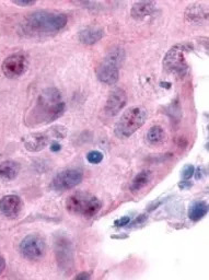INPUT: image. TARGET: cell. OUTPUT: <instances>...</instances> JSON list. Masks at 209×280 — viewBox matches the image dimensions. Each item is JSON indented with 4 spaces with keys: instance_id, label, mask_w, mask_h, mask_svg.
I'll return each mask as SVG.
<instances>
[{
    "instance_id": "cell-16",
    "label": "cell",
    "mask_w": 209,
    "mask_h": 280,
    "mask_svg": "<svg viewBox=\"0 0 209 280\" xmlns=\"http://www.w3.org/2000/svg\"><path fill=\"white\" fill-rule=\"evenodd\" d=\"M151 179H152L151 171H149V170L142 171L141 173H138L136 175L133 181H131L129 190L133 193L139 192L141 190H143L144 187H146L149 184V182L151 181Z\"/></svg>"
},
{
    "instance_id": "cell-18",
    "label": "cell",
    "mask_w": 209,
    "mask_h": 280,
    "mask_svg": "<svg viewBox=\"0 0 209 280\" xmlns=\"http://www.w3.org/2000/svg\"><path fill=\"white\" fill-rule=\"evenodd\" d=\"M186 17L189 20L193 21V22H198V21L206 20L208 18V11L206 7L194 4L187 8Z\"/></svg>"
},
{
    "instance_id": "cell-27",
    "label": "cell",
    "mask_w": 209,
    "mask_h": 280,
    "mask_svg": "<svg viewBox=\"0 0 209 280\" xmlns=\"http://www.w3.org/2000/svg\"><path fill=\"white\" fill-rule=\"evenodd\" d=\"M90 278V275L88 274V272H81V274L77 275L75 277V279H89Z\"/></svg>"
},
{
    "instance_id": "cell-23",
    "label": "cell",
    "mask_w": 209,
    "mask_h": 280,
    "mask_svg": "<svg viewBox=\"0 0 209 280\" xmlns=\"http://www.w3.org/2000/svg\"><path fill=\"white\" fill-rule=\"evenodd\" d=\"M130 219H129V217H124V218H121V219H118L114 222V225L118 228H122V227H125V226H127L128 223H129Z\"/></svg>"
},
{
    "instance_id": "cell-7",
    "label": "cell",
    "mask_w": 209,
    "mask_h": 280,
    "mask_svg": "<svg viewBox=\"0 0 209 280\" xmlns=\"http://www.w3.org/2000/svg\"><path fill=\"white\" fill-rule=\"evenodd\" d=\"M45 242L41 236L27 235L20 243V253L29 261H38L45 254Z\"/></svg>"
},
{
    "instance_id": "cell-17",
    "label": "cell",
    "mask_w": 209,
    "mask_h": 280,
    "mask_svg": "<svg viewBox=\"0 0 209 280\" xmlns=\"http://www.w3.org/2000/svg\"><path fill=\"white\" fill-rule=\"evenodd\" d=\"M72 252L71 247H69V243L66 240H60L57 243V258L59 264L65 267V266H69L73 262L72 261Z\"/></svg>"
},
{
    "instance_id": "cell-5",
    "label": "cell",
    "mask_w": 209,
    "mask_h": 280,
    "mask_svg": "<svg viewBox=\"0 0 209 280\" xmlns=\"http://www.w3.org/2000/svg\"><path fill=\"white\" fill-rule=\"evenodd\" d=\"M124 59V52L120 48H115L103 60L102 64L96 69V77L101 82L112 86L117 82L120 72L118 69Z\"/></svg>"
},
{
    "instance_id": "cell-12",
    "label": "cell",
    "mask_w": 209,
    "mask_h": 280,
    "mask_svg": "<svg viewBox=\"0 0 209 280\" xmlns=\"http://www.w3.org/2000/svg\"><path fill=\"white\" fill-rule=\"evenodd\" d=\"M23 144L29 151H41L47 146L48 137L44 134H31L23 138Z\"/></svg>"
},
{
    "instance_id": "cell-8",
    "label": "cell",
    "mask_w": 209,
    "mask_h": 280,
    "mask_svg": "<svg viewBox=\"0 0 209 280\" xmlns=\"http://www.w3.org/2000/svg\"><path fill=\"white\" fill-rule=\"evenodd\" d=\"M83 175L79 170L69 169L58 173L52 181V188L55 192H65L81 183Z\"/></svg>"
},
{
    "instance_id": "cell-21",
    "label": "cell",
    "mask_w": 209,
    "mask_h": 280,
    "mask_svg": "<svg viewBox=\"0 0 209 280\" xmlns=\"http://www.w3.org/2000/svg\"><path fill=\"white\" fill-rule=\"evenodd\" d=\"M87 160L89 161L90 163H92V164L100 163L101 161L103 160L102 152H100V151H91V152H89L88 155H87Z\"/></svg>"
},
{
    "instance_id": "cell-24",
    "label": "cell",
    "mask_w": 209,
    "mask_h": 280,
    "mask_svg": "<svg viewBox=\"0 0 209 280\" xmlns=\"http://www.w3.org/2000/svg\"><path fill=\"white\" fill-rule=\"evenodd\" d=\"M12 3L17 6H22V7H30L37 4L36 2H16V0H13Z\"/></svg>"
},
{
    "instance_id": "cell-14",
    "label": "cell",
    "mask_w": 209,
    "mask_h": 280,
    "mask_svg": "<svg viewBox=\"0 0 209 280\" xmlns=\"http://www.w3.org/2000/svg\"><path fill=\"white\" fill-rule=\"evenodd\" d=\"M156 10L155 3H136L131 8V17L136 20H142L150 16Z\"/></svg>"
},
{
    "instance_id": "cell-2",
    "label": "cell",
    "mask_w": 209,
    "mask_h": 280,
    "mask_svg": "<svg viewBox=\"0 0 209 280\" xmlns=\"http://www.w3.org/2000/svg\"><path fill=\"white\" fill-rule=\"evenodd\" d=\"M67 17L61 13L38 11L26 19V25L33 32L54 33L60 31L67 24Z\"/></svg>"
},
{
    "instance_id": "cell-22",
    "label": "cell",
    "mask_w": 209,
    "mask_h": 280,
    "mask_svg": "<svg viewBox=\"0 0 209 280\" xmlns=\"http://www.w3.org/2000/svg\"><path fill=\"white\" fill-rule=\"evenodd\" d=\"M194 175V166L193 165H186L182 171V178L183 180L187 181L190 180Z\"/></svg>"
},
{
    "instance_id": "cell-6",
    "label": "cell",
    "mask_w": 209,
    "mask_h": 280,
    "mask_svg": "<svg viewBox=\"0 0 209 280\" xmlns=\"http://www.w3.org/2000/svg\"><path fill=\"white\" fill-rule=\"evenodd\" d=\"M190 50H192L190 44H178L173 46L166 53L163 60V66L166 72L172 75L184 76L187 72L185 53Z\"/></svg>"
},
{
    "instance_id": "cell-25",
    "label": "cell",
    "mask_w": 209,
    "mask_h": 280,
    "mask_svg": "<svg viewBox=\"0 0 209 280\" xmlns=\"http://www.w3.org/2000/svg\"><path fill=\"white\" fill-rule=\"evenodd\" d=\"M60 149H61V146H60L58 143L55 142V143L52 144V146H51V150H52V151L57 152V151H59Z\"/></svg>"
},
{
    "instance_id": "cell-3",
    "label": "cell",
    "mask_w": 209,
    "mask_h": 280,
    "mask_svg": "<svg viewBox=\"0 0 209 280\" xmlns=\"http://www.w3.org/2000/svg\"><path fill=\"white\" fill-rule=\"evenodd\" d=\"M101 201L89 193H75L69 196L66 201V208L71 214L92 218L100 212Z\"/></svg>"
},
{
    "instance_id": "cell-11",
    "label": "cell",
    "mask_w": 209,
    "mask_h": 280,
    "mask_svg": "<svg viewBox=\"0 0 209 280\" xmlns=\"http://www.w3.org/2000/svg\"><path fill=\"white\" fill-rule=\"evenodd\" d=\"M127 103V94L121 88L114 89L112 92L110 93L109 99L106 104V113L109 116H115L120 113L123 108Z\"/></svg>"
},
{
    "instance_id": "cell-1",
    "label": "cell",
    "mask_w": 209,
    "mask_h": 280,
    "mask_svg": "<svg viewBox=\"0 0 209 280\" xmlns=\"http://www.w3.org/2000/svg\"><path fill=\"white\" fill-rule=\"evenodd\" d=\"M39 115L42 122L52 123L59 118L65 112V103L61 100V93L56 88H48L43 91L38 102Z\"/></svg>"
},
{
    "instance_id": "cell-13",
    "label": "cell",
    "mask_w": 209,
    "mask_h": 280,
    "mask_svg": "<svg viewBox=\"0 0 209 280\" xmlns=\"http://www.w3.org/2000/svg\"><path fill=\"white\" fill-rule=\"evenodd\" d=\"M20 172V165L16 161H4L0 163V181L15 180Z\"/></svg>"
},
{
    "instance_id": "cell-28",
    "label": "cell",
    "mask_w": 209,
    "mask_h": 280,
    "mask_svg": "<svg viewBox=\"0 0 209 280\" xmlns=\"http://www.w3.org/2000/svg\"><path fill=\"white\" fill-rule=\"evenodd\" d=\"M5 268H6V262H5L4 258L0 256V275L3 274V271L5 270Z\"/></svg>"
},
{
    "instance_id": "cell-19",
    "label": "cell",
    "mask_w": 209,
    "mask_h": 280,
    "mask_svg": "<svg viewBox=\"0 0 209 280\" xmlns=\"http://www.w3.org/2000/svg\"><path fill=\"white\" fill-rule=\"evenodd\" d=\"M208 212V206L205 201H195L189 209V218L192 221L203 219Z\"/></svg>"
},
{
    "instance_id": "cell-20",
    "label": "cell",
    "mask_w": 209,
    "mask_h": 280,
    "mask_svg": "<svg viewBox=\"0 0 209 280\" xmlns=\"http://www.w3.org/2000/svg\"><path fill=\"white\" fill-rule=\"evenodd\" d=\"M146 139L150 145L157 146L162 144L165 139V132L162 127L160 126H152V127L149 129L147 132V136H146Z\"/></svg>"
},
{
    "instance_id": "cell-9",
    "label": "cell",
    "mask_w": 209,
    "mask_h": 280,
    "mask_svg": "<svg viewBox=\"0 0 209 280\" xmlns=\"http://www.w3.org/2000/svg\"><path fill=\"white\" fill-rule=\"evenodd\" d=\"M27 68V59L23 54H13L6 58L3 64V72L7 78L16 79L22 76Z\"/></svg>"
},
{
    "instance_id": "cell-4",
    "label": "cell",
    "mask_w": 209,
    "mask_h": 280,
    "mask_svg": "<svg viewBox=\"0 0 209 280\" xmlns=\"http://www.w3.org/2000/svg\"><path fill=\"white\" fill-rule=\"evenodd\" d=\"M147 120V112L141 107L130 108L124 112L115 126V134L118 138H128L137 131Z\"/></svg>"
},
{
    "instance_id": "cell-10",
    "label": "cell",
    "mask_w": 209,
    "mask_h": 280,
    "mask_svg": "<svg viewBox=\"0 0 209 280\" xmlns=\"http://www.w3.org/2000/svg\"><path fill=\"white\" fill-rule=\"evenodd\" d=\"M22 208V200L17 195H7L0 200V213L8 219L18 218Z\"/></svg>"
},
{
    "instance_id": "cell-26",
    "label": "cell",
    "mask_w": 209,
    "mask_h": 280,
    "mask_svg": "<svg viewBox=\"0 0 209 280\" xmlns=\"http://www.w3.org/2000/svg\"><path fill=\"white\" fill-rule=\"evenodd\" d=\"M179 186H180V188H182V190H185V188L192 187V183L191 182H181Z\"/></svg>"
},
{
    "instance_id": "cell-29",
    "label": "cell",
    "mask_w": 209,
    "mask_h": 280,
    "mask_svg": "<svg viewBox=\"0 0 209 280\" xmlns=\"http://www.w3.org/2000/svg\"><path fill=\"white\" fill-rule=\"evenodd\" d=\"M162 87H171V83H165V82H162L161 83Z\"/></svg>"
},
{
    "instance_id": "cell-15",
    "label": "cell",
    "mask_w": 209,
    "mask_h": 280,
    "mask_svg": "<svg viewBox=\"0 0 209 280\" xmlns=\"http://www.w3.org/2000/svg\"><path fill=\"white\" fill-rule=\"evenodd\" d=\"M103 38V31L97 27H89L79 33V40L82 44L93 45Z\"/></svg>"
}]
</instances>
